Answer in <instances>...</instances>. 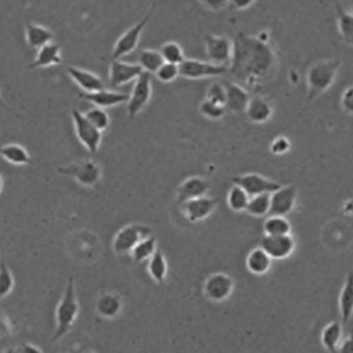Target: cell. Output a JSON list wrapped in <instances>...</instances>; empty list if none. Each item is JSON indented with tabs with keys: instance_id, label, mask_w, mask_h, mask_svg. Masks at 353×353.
Wrapping results in <instances>:
<instances>
[{
	"instance_id": "obj_8",
	"label": "cell",
	"mask_w": 353,
	"mask_h": 353,
	"mask_svg": "<svg viewBox=\"0 0 353 353\" xmlns=\"http://www.w3.org/2000/svg\"><path fill=\"white\" fill-rule=\"evenodd\" d=\"M72 120H73V125H74V132L77 139L80 141V143L91 153H97L101 142H102V132L95 128L84 116L83 112H80L79 109H73L72 110Z\"/></svg>"
},
{
	"instance_id": "obj_39",
	"label": "cell",
	"mask_w": 353,
	"mask_h": 353,
	"mask_svg": "<svg viewBox=\"0 0 353 353\" xmlns=\"http://www.w3.org/2000/svg\"><path fill=\"white\" fill-rule=\"evenodd\" d=\"M204 99H208L211 102H215V103H219V105H223L226 103V88H225V84L223 81H212L207 91H205V98Z\"/></svg>"
},
{
	"instance_id": "obj_32",
	"label": "cell",
	"mask_w": 353,
	"mask_h": 353,
	"mask_svg": "<svg viewBox=\"0 0 353 353\" xmlns=\"http://www.w3.org/2000/svg\"><path fill=\"white\" fill-rule=\"evenodd\" d=\"M157 251V239L150 234L149 237L141 240L130 252L131 258L134 262L139 263V262H145L149 261L152 258V255Z\"/></svg>"
},
{
	"instance_id": "obj_20",
	"label": "cell",
	"mask_w": 353,
	"mask_h": 353,
	"mask_svg": "<svg viewBox=\"0 0 353 353\" xmlns=\"http://www.w3.org/2000/svg\"><path fill=\"white\" fill-rule=\"evenodd\" d=\"M66 73L77 84V87L81 90V92H95V91L105 88L103 80L94 72L80 69L76 66H68Z\"/></svg>"
},
{
	"instance_id": "obj_21",
	"label": "cell",
	"mask_w": 353,
	"mask_h": 353,
	"mask_svg": "<svg viewBox=\"0 0 353 353\" xmlns=\"http://www.w3.org/2000/svg\"><path fill=\"white\" fill-rule=\"evenodd\" d=\"M245 116L250 121L255 124L266 123L273 116V106L269 99L261 95H254L248 102V106L245 109Z\"/></svg>"
},
{
	"instance_id": "obj_38",
	"label": "cell",
	"mask_w": 353,
	"mask_h": 353,
	"mask_svg": "<svg viewBox=\"0 0 353 353\" xmlns=\"http://www.w3.org/2000/svg\"><path fill=\"white\" fill-rule=\"evenodd\" d=\"M199 112L201 113V116H204L205 119L210 120H219L226 114V108L223 105L211 102L208 99H203L199 105Z\"/></svg>"
},
{
	"instance_id": "obj_40",
	"label": "cell",
	"mask_w": 353,
	"mask_h": 353,
	"mask_svg": "<svg viewBox=\"0 0 353 353\" xmlns=\"http://www.w3.org/2000/svg\"><path fill=\"white\" fill-rule=\"evenodd\" d=\"M154 76L161 81V83H171L174 81L176 77H179V65H174V63H167L164 62L159 70L154 73Z\"/></svg>"
},
{
	"instance_id": "obj_24",
	"label": "cell",
	"mask_w": 353,
	"mask_h": 353,
	"mask_svg": "<svg viewBox=\"0 0 353 353\" xmlns=\"http://www.w3.org/2000/svg\"><path fill=\"white\" fill-rule=\"evenodd\" d=\"M123 309V301L120 295L114 292H103L95 302L97 313L103 319H114Z\"/></svg>"
},
{
	"instance_id": "obj_28",
	"label": "cell",
	"mask_w": 353,
	"mask_h": 353,
	"mask_svg": "<svg viewBox=\"0 0 353 353\" xmlns=\"http://www.w3.org/2000/svg\"><path fill=\"white\" fill-rule=\"evenodd\" d=\"M320 342L328 353H338V347L342 342V324L339 321L328 323L321 331Z\"/></svg>"
},
{
	"instance_id": "obj_7",
	"label": "cell",
	"mask_w": 353,
	"mask_h": 353,
	"mask_svg": "<svg viewBox=\"0 0 353 353\" xmlns=\"http://www.w3.org/2000/svg\"><path fill=\"white\" fill-rule=\"evenodd\" d=\"M150 236V228L142 223H130L121 228L113 237L112 248L116 254L124 255L132 251V248L143 239Z\"/></svg>"
},
{
	"instance_id": "obj_3",
	"label": "cell",
	"mask_w": 353,
	"mask_h": 353,
	"mask_svg": "<svg viewBox=\"0 0 353 353\" xmlns=\"http://www.w3.org/2000/svg\"><path fill=\"white\" fill-rule=\"evenodd\" d=\"M77 314H79V302L76 298L74 279L70 276L68 279L63 295L59 299L55 309V331L52 335V342L63 338L69 332V330L72 328L73 323L77 319Z\"/></svg>"
},
{
	"instance_id": "obj_22",
	"label": "cell",
	"mask_w": 353,
	"mask_h": 353,
	"mask_svg": "<svg viewBox=\"0 0 353 353\" xmlns=\"http://www.w3.org/2000/svg\"><path fill=\"white\" fill-rule=\"evenodd\" d=\"M54 40V33L39 23H26L25 26V41L29 48L32 50H40L41 47L52 43Z\"/></svg>"
},
{
	"instance_id": "obj_33",
	"label": "cell",
	"mask_w": 353,
	"mask_h": 353,
	"mask_svg": "<svg viewBox=\"0 0 353 353\" xmlns=\"http://www.w3.org/2000/svg\"><path fill=\"white\" fill-rule=\"evenodd\" d=\"M265 236H285L291 234V223L285 216L269 215L263 222Z\"/></svg>"
},
{
	"instance_id": "obj_5",
	"label": "cell",
	"mask_w": 353,
	"mask_h": 353,
	"mask_svg": "<svg viewBox=\"0 0 353 353\" xmlns=\"http://www.w3.org/2000/svg\"><path fill=\"white\" fill-rule=\"evenodd\" d=\"M154 7H156V4H150L148 12L142 17V19H139L134 26H131L130 29H127V30L116 40V43H114V46H113V50H112V59H113V61H117V59H120L121 57L131 54V52L137 48L142 32H143V29L146 28L148 22L150 21L152 15H153Z\"/></svg>"
},
{
	"instance_id": "obj_49",
	"label": "cell",
	"mask_w": 353,
	"mask_h": 353,
	"mask_svg": "<svg viewBox=\"0 0 353 353\" xmlns=\"http://www.w3.org/2000/svg\"><path fill=\"white\" fill-rule=\"evenodd\" d=\"M4 353H18V349L17 347H8L4 350Z\"/></svg>"
},
{
	"instance_id": "obj_50",
	"label": "cell",
	"mask_w": 353,
	"mask_h": 353,
	"mask_svg": "<svg viewBox=\"0 0 353 353\" xmlns=\"http://www.w3.org/2000/svg\"><path fill=\"white\" fill-rule=\"evenodd\" d=\"M1 190H3V178L0 175V193H1Z\"/></svg>"
},
{
	"instance_id": "obj_43",
	"label": "cell",
	"mask_w": 353,
	"mask_h": 353,
	"mask_svg": "<svg viewBox=\"0 0 353 353\" xmlns=\"http://www.w3.org/2000/svg\"><path fill=\"white\" fill-rule=\"evenodd\" d=\"M341 108L345 113L353 114V84L347 85L341 94Z\"/></svg>"
},
{
	"instance_id": "obj_29",
	"label": "cell",
	"mask_w": 353,
	"mask_h": 353,
	"mask_svg": "<svg viewBox=\"0 0 353 353\" xmlns=\"http://www.w3.org/2000/svg\"><path fill=\"white\" fill-rule=\"evenodd\" d=\"M0 156L12 165L32 164V157L29 152L19 143H7L0 146Z\"/></svg>"
},
{
	"instance_id": "obj_31",
	"label": "cell",
	"mask_w": 353,
	"mask_h": 353,
	"mask_svg": "<svg viewBox=\"0 0 353 353\" xmlns=\"http://www.w3.org/2000/svg\"><path fill=\"white\" fill-rule=\"evenodd\" d=\"M164 63V59L159 50L154 48H143L138 54V65L142 68L143 72L149 74H154L159 68Z\"/></svg>"
},
{
	"instance_id": "obj_18",
	"label": "cell",
	"mask_w": 353,
	"mask_h": 353,
	"mask_svg": "<svg viewBox=\"0 0 353 353\" xmlns=\"http://www.w3.org/2000/svg\"><path fill=\"white\" fill-rule=\"evenodd\" d=\"M226 88V110L232 113H245L248 102L251 99L250 92L244 85L236 81H223Z\"/></svg>"
},
{
	"instance_id": "obj_6",
	"label": "cell",
	"mask_w": 353,
	"mask_h": 353,
	"mask_svg": "<svg viewBox=\"0 0 353 353\" xmlns=\"http://www.w3.org/2000/svg\"><path fill=\"white\" fill-rule=\"evenodd\" d=\"M204 50L208 62L229 69L233 55V40L223 34H207L204 37Z\"/></svg>"
},
{
	"instance_id": "obj_4",
	"label": "cell",
	"mask_w": 353,
	"mask_h": 353,
	"mask_svg": "<svg viewBox=\"0 0 353 353\" xmlns=\"http://www.w3.org/2000/svg\"><path fill=\"white\" fill-rule=\"evenodd\" d=\"M59 174L73 178L79 185L85 188H94L102 176V170L92 159H81L74 163L66 164L57 170Z\"/></svg>"
},
{
	"instance_id": "obj_13",
	"label": "cell",
	"mask_w": 353,
	"mask_h": 353,
	"mask_svg": "<svg viewBox=\"0 0 353 353\" xmlns=\"http://www.w3.org/2000/svg\"><path fill=\"white\" fill-rule=\"evenodd\" d=\"M298 199V188L294 183L290 185H283L280 189L276 192L270 193V210L269 215H280L285 216L290 214Z\"/></svg>"
},
{
	"instance_id": "obj_41",
	"label": "cell",
	"mask_w": 353,
	"mask_h": 353,
	"mask_svg": "<svg viewBox=\"0 0 353 353\" xmlns=\"http://www.w3.org/2000/svg\"><path fill=\"white\" fill-rule=\"evenodd\" d=\"M14 287V277L6 263H0V299L11 292Z\"/></svg>"
},
{
	"instance_id": "obj_27",
	"label": "cell",
	"mask_w": 353,
	"mask_h": 353,
	"mask_svg": "<svg viewBox=\"0 0 353 353\" xmlns=\"http://www.w3.org/2000/svg\"><path fill=\"white\" fill-rule=\"evenodd\" d=\"M335 15L341 39L353 47V12L347 11L341 3H335Z\"/></svg>"
},
{
	"instance_id": "obj_34",
	"label": "cell",
	"mask_w": 353,
	"mask_h": 353,
	"mask_svg": "<svg viewBox=\"0 0 353 353\" xmlns=\"http://www.w3.org/2000/svg\"><path fill=\"white\" fill-rule=\"evenodd\" d=\"M248 201H250V196L247 194V192L237 185H232L226 196L228 207L234 212H241L247 210Z\"/></svg>"
},
{
	"instance_id": "obj_16",
	"label": "cell",
	"mask_w": 353,
	"mask_h": 353,
	"mask_svg": "<svg viewBox=\"0 0 353 353\" xmlns=\"http://www.w3.org/2000/svg\"><path fill=\"white\" fill-rule=\"evenodd\" d=\"M143 73L138 63L124 62L121 59L112 61L109 66V84L112 88L121 87L130 81H135Z\"/></svg>"
},
{
	"instance_id": "obj_11",
	"label": "cell",
	"mask_w": 353,
	"mask_h": 353,
	"mask_svg": "<svg viewBox=\"0 0 353 353\" xmlns=\"http://www.w3.org/2000/svg\"><path fill=\"white\" fill-rule=\"evenodd\" d=\"M234 290V280L228 273L216 272L210 274L203 284V292L212 302L226 301Z\"/></svg>"
},
{
	"instance_id": "obj_37",
	"label": "cell",
	"mask_w": 353,
	"mask_h": 353,
	"mask_svg": "<svg viewBox=\"0 0 353 353\" xmlns=\"http://www.w3.org/2000/svg\"><path fill=\"white\" fill-rule=\"evenodd\" d=\"M84 116L101 132L106 131L110 125V117H109V113L105 109L94 106V108H90L88 110H85Z\"/></svg>"
},
{
	"instance_id": "obj_23",
	"label": "cell",
	"mask_w": 353,
	"mask_h": 353,
	"mask_svg": "<svg viewBox=\"0 0 353 353\" xmlns=\"http://www.w3.org/2000/svg\"><path fill=\"white\" fill-rule=\"evenodd\" d=\"M61 63H62V50L57 43L52 41L36 51L34 59L29 65V69L58 66Z\"/></svg>"
},
{
	"instance_id": "obj_44",
	"label": "cell",
	"mask_w": 353,
	"mask_h": 353,
	"mask_svg": "<svg viewBox=\"0 0 353 353\" xmlns=\"http://www.w3.org/2000/svg\"><path fill=\"white\" fill-rule=\"evenodd\" d=\"M338 353H353V330L346 335V338L342 339Z\"/></svg>"
},
{
	"instance_id": "obj_15",
	"label": "cell",
	"mask_w": 353,
	"mask_h": 353,
	"mask_svg": "<svg viewBox=\"0 0 353 353\" xmlns=\"http://www.w3.org/2000/svg\"><path fill=\"white\" fill-rule=\"evenodd\" d=\"M259 247L268 252L272 259H285L295 250V240L291 234L285 236H263L259 240Z\"/></svg>"
},
{
	"instance_id": "obj_2",
	"label": "cell",
	"mask_w": 353,
	"mask_h": 353,
	"mask_svg": "<svg viewBox=\"0 0 353 353\" xmlns=\"http://www.w3.org/2000/svg\"><path fill=\"white\" fill-rule=\"evenodd\" d=\"M341 68V59H321L312 63L306 72L307 98L314 99L323 95L335 81L338 70Z\"/></svg>"
},
{
	"instance_id": "obj_1",
	"label": "cell",
	"mask_w": 353,
	"mask_h": 353,
	"mask_svg": "<svg viewBox=\"0 0 353 353\" xmlns=\"http://www.w3.org/2000/svg\"><path fill=\"white\" fill-rule=\"evenodd\" d=\"M277 68V57L268 36H250L239 32L233 39V55L229 73L245 87L258 91L272 79Z\"/></svg>"
},
{
	"instance_id": "obj_46",
	"label": "cell",
	"mask_w": 353,
	"mask_h": 353,
	"mask_svg": "<svg viewBox=\"0 0 353 353\" xmlns=\"http://www.w3.org/2000/svg\"><path fill=\"white\" fill-rule=\"evenodd\" d=\"M203 6L211 8L212 11H219V10H222L223 7H228V6H229V1H204Z\"/></svg>"
},
{
	"instance_id": "obj_48",
	"label": "cell",
	"mask_w": 353,
	"mask_h": 353,
	"mask_svg": "<svg viewBox=\"0 0 353 353\" xmlns=\"http://www.w3.org/2000/svg\"><path fill=\"white\" fill-rule=\"evenodd\" d=\"M0 109L1 110H6V112H8V113H11V114H15L14 112H12V109L7 105V102L3 99V97H1V92H0Z\"/></svg>"
},
{
	"instance_id": "obj_25",
	"label": "cell",
	"mask_w": 353,
	"mask_h": 353,
	"mask_svg": "<svg viewBox=\"0 0 353 353\" xmlns=\"http://www.w3.org/2000/svg\"><path fill=\"white\" fill-rule=\"evenodd\" d=\"M272 261L273 259L268 255V252L258 245L248 252L245 258V266L254 276H263L272 268Z\"/></svg>"
},
{
	"instance_id": "obj_36",
	"label": "cell",
	"mask_w": 353,
	"mask_h": 353,
	"mask_svg": "<svg viewBox=\"0 0 353 353\" xmlns=\"http://www.w3.org/2000/svg\"><path fill=\"white\" fill-rule=\"evenodd\" d=\"M160 54L167 63H174V65H181L186 58L183 54L182 47L176 41H165L160 47Z\"/></svg>"
},
{
	"instance_id": "obj_9",
	"label": "cell",
	"mask_w": 353,
	"mask_h": 353,
	"mask_svg": "<svg viewBox=\"0 0 353 353\" xmlns=\"http://www.w3.org/2000/svg\"><path fill=\"white\" fill-rule=\"evenodd\" d=\"M152 97V79L150 74L143 72L132 85L127 102V116L134 119L150 101Z\"/></svg>"
},
{
	"instance_id": "obj_17",
	"label": "cell",
	"mask_w": 353,
	"mask_h": 353,
	"mask_svg": "<svg viewBox=\"0 0 353 353\" xmlns=\"http://www.w3.org/2000/svg\"><path fill=\"white\" fill-rule=\"evenodd\" d=\"M210 186H211L210 181L203 176H197V175L189 176L185 181H182L176 188V193H175L176 203L181 205L188 200L207 196Z\"/></svg>"
},
{
	"instance_id": "obj_45",
	"label": "cell",
	"mask_w": 353,
	"mask_h": 353,
	"mask_svg": "<svg viewBox=\"0 0 353 353\" xmlns=\"http://www.w3.org/2000/svg\"><path fill=\"white\" fill-rule=\"evenodd\" d=\"M18 349V353H43L36 345H33V343H22L19 347H17Z\"/></svg>"
},
{
	"instance_id": "obj_10",
	"label": "cell",
	"mask_w": 353,
	"mask_h": 353,
	"mask_svg": "<svg viewBox=\"0 0 353 353\" xmlns=\"http://www.w3.org/2000/svg\"><path fill=\"white\" fill-rule=\"evenodd\" d=\"M232 183L243 188L250 197L263 194V193H273L277 189H280L283 185L272 181L261 174L256 172H247L241 175H236L232 178Z\"/></svg>"
},
{
	"instance_id": "obj_42",
	"label": "cell",
	"mask_w": 353,
	"mask_h": 353,
	"mask_svg": "<svg viewBox=\"0 0 353 353\" xmlns=\"http://www.w3.org/2000/svg\"><path fill=\"white\" fill-rule=\"evenodd\" d=\"M269 149H270V152H272L273 154H276V156H283V154H285V153L290 152V149H291V141H290L287 137H284V135H279V137H276V138L270 142Z\"/></svg>"
},
{
	"instance_id": "obj_26",
	"label": "cell",
	"mask_w": 353,
	"mask_h": 353,
	"mask_svg": "<svg viewBox=\"0 0 353 353\" xmlns=\"http://www.w3.org/2000/svg\"><path fill=\"white\" fill-rule=\"evenodd\" d=\"M339 314L343 323H347L353 316V270L346 274L345 283L339 291Z\"/></svg>"
},
{
	"instance_id": "obj_51",
	"label": "cell",
	"mask_w": 353,
	"mask_h": 353,
	"mask_svg": "<svg viewBox=\"0 0 353 353\" xmlns=\"http://www.w3.org/2000/svg\"><path fill=\"white\" fill-rule=\"evenodd\" d=\"M85 353H95V352H85Z\"/></svg>"
},
{
	"instance_id": "obj_14",
	"label": "cell",
	"mask_w": 353,
	"mask_h": 353,
	"mask_svg": "<svg viewBox=\"0 0 353 353\" xmlns=\"http://www.w3.org/2000/svg\"><path fill=\"white\" fill-rule=\"evenodd\" d=\"M218 199L201 196L181 204V212L189 222H200L208 218L216 208Z\"/></svg>"
},
{
	"instance_id": "obj_35",
	"label": "cell",
	"mask_w": 353,
	"mask_h": 353,
	"mask_svg": "<svg viewBox=\"0 0 353 353\" xmlns=\"http://www.w3.org/2000/svg\"><path fill=\"white\" fill-rule=\"evenodd\" d=\"M269 210H270V194L263 193V194L250 197V201H248V205H247L245 211L250 215L259 218V216L269 215Z\"/></svg>"
},
{
	"instance_id": "obj_19",
	"label": "cell",
	"mask_w": 353,
	"mask_h": 353,
	"mask_svg": "<svg viewBox=\"0 0 353 353\" xmlns=\"http://www.w3.org/2000/svg\"><path fill=\"white\" fill-rule=\"evenodd\" d=\"M79 97L94 103V106L101 108V109H106V108H112V106H117L121 103H127L128 102V94L124 92H117L113 90H99L95 92H79Z\"/></svg>"
},
{
	"instance_id": "obj_12",
	"label": "cell",
	"mask_w": 353,
	"mask_h": 353,
	"mask_svg": "<svg viewBox=\"0 0 353 353\" xmlns=\"http://www.w3.org/2000/svg\"><path fill=\"white\" fill-rule=\"evenodd\" d=\"M229 69L223 66H216L208 61H200V59H190L186 58L179 65V74L185 79L197 80V79H205V77H216L228 73Z\"/></svg>"
},
{
	"instance_id": "obj_47",
	"label": "cell",
	"mask_w": 353,
	"mask_h": 353,
	"mask_svg": "<svg viewBox=\"0 0 353 353\" xmlns=\"http://www.w3.org/2000/svg\"><path fill=\"white\" fill-rule=\"evenodd\" d=\"M252 4H254V1H229V6L236 10H244Z\"/></svg>"
},
{
	"instance_id": "obj_30",
	"label": "cell",
	"mask_w": 353,
	"mask_h": 353,
	"mask_svg": "<svg viewBox=\"0 0 353 353\" xmlns=\"http://www.w3.org/2000/svg\"><path fill=\"white\" fill-rule=\"evenodd\" d=\"M146 270H148L150 279L153 281H156L157 284H161L165 280L167 272H168V265H167V259L161 251L157 250L152 255V258L148 261Z\"/></svg>"
}]
</instances>
